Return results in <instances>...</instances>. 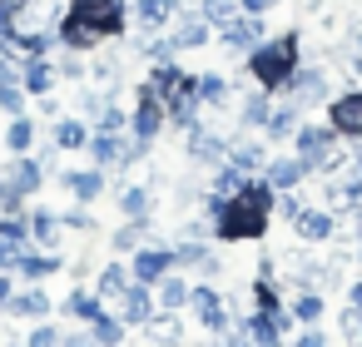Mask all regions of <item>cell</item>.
I'll return each instance as SVG.
<instances>
[{"label": "cell", "mask_w": 362, "mask_h": 347, "mask_svg": "<svg viewBox=\"0 0 362 347\" xmlns=\"http://www.w3.org/2000/svg\"><path fill=\"white\" fill-rule=\"evenodd\" d=\"M70 322H80V327H90V322H100L105 312H110V302L100 298V293H85V288H75L70 298H65V307H60Z\"/></svg>", "instance_id": "836d02e7"}, {"label": "cell", "mask_w": 362, "mask_h": 347, "mask_svg": "<svg viewBox=\"0 0 362 347\" xmlns=\"http://www.w3.org/2000/svg\"><path fill=\"white\" fill-rule=\"evenodd\" d=\"M0 238H6L16 253H25V248H30V223H25V213H0Z\"/></svg>", "instance_id": "ab89813d"}, {"label": "cell", "mask_w": 362, "mask_h": 347, "mask_svg": "<svg viewBox=\"0 0 362 347\" xmlns=\"http://www.w3.org/2000/svg\"><path fill=\"white\" fill-rule=\"evenodd\" d=\"M21 85H25V95H30V100H40V95H55V85H60V70H55V60H50V55H35V60H25V65H21Z\"/></svg>", "instance_id": "7402d4cb"}, {"label": "cell", "mask_w": 362, "mask_h": 347, "mask_svg": "<svg viewBox=\"0 0 362 347\" xmlns=\"http://www.w3.org/2000/svg\"><path fill=\"white\" fill-rule=\"evenodd\" d=\"M35 114H40V119H50V124H60V119H65V105H60L55 95H40V110H35Z\"/></svg>", "instance_id": "816d5d0a"}, {"label": "cell", "mask_w": 362, "mask_h": 347, "mask_svg": "<svg viewBox=\"0 0 362 347\" xmlns=\"http://www.w3.org/2000/svg\"><path fill=\"white\" fill-rule=\"evenodd\" d=\"M45 174H50V169H45V164H40L35 154H11L6 164H0V179H6L11 189H21L25 199L45 189Z\"/></svg>", "instance_id": "9c48e42d"}, {"label": "cell", "mask_w": 362, "mask_h": 347, "mask_svg": "<svg viewBox=\"0 0 362 347\" xmlns=\"http://www.w3.org/2000/svg\"><path fill=\"white\" fill-rule=\"evenodd\" d=\"M60 223H65L70 233H100V223H95L90 204H75V208H65V213H60Z\"/></svg>", "instance_id": "ee69618b"}, {"label": "cell", "mask_w": 362, "mask_h": 347, "mask_svg": "<svg viewBox=\"0 0 362 347\" xmlns=\"http://www.w3.org/2000/svg\"><path fill=\"white\" fill-rule=\"evenodd\" d=\"M337 327H342V342L347 347H362V307H342L337 312Z\"/></svg>", "instance_id": "f6af8a7d"}, {"label": "cell", "mask_w": 362, "mask_h": 347, "mask_svg": "<svg viewBox=\"0 0 362 347\" xmlns=\"http://www.w3.org/2000/svg\"><path fill=\"white\" fill-rule=\"evenodd\" d=\"M184 312H189V317H194V322H199V327H204L209 337H214V332H228V327H233V312H228L223 293H218V288H209V283H199V288L189 293V307H184Z\"/></svg>", "instance_id": "5b68a950"}, {"label": "cell", "mask_w": 362, "mask_h": 347, "mask_svg": "<svg viewBox=\"0 0 362 347\" xmlns=\"http://www.w3.org/2000/svg\"><path fill=\"white\" fill-rule=\"evenodd\" d=\"M189 293H194V283L184 278V273H164L159 283H154V298H159V312H184L189 307Z\"/></svg>", "instance_id": "d6a6232c"}, {"label": "cell", "mask_w": 362, "mask_h": 347, "mask_svg": "<svg viewBox=\"0 0 362 347\" xmlns=\"http://www.w3.org/2000/svg\"><path fill=\"white\" fill-rule=\"evenodd\" d=\"M293 233H298L308 248H327V243L337 238V213H327V208H303V218L293 223Z\"/></svg>", "instance_id": "ac0fdd59"}, {"label": "cell", "mask_w": 362, "mask_h": 347, "mask_svg": "<svg viewBox=\"0 0 362 347\" xmlns=\"http://www.w3.org/2000/svg\"><path fill=\"white\" fill-rule=\"evenodd\" d=\"M194 11H199V16H204V20L218 30V25H228V20L238 16V0H199Z\"/></svg>", "instance_id": "60d3db41"}, {"label": "cell", "mask_w": 362, "mask_h": 347, "mask_svg": "<svg viewBox=\"0 0 362 347\" xmlns=\"http://www.w3.org/2000/svg\"><path fill=\"white\" fill-rule=\"evenodd\" d=\"M303 208H308V204H303V194H298V189H288V194H278V199H273V218H283V223H298V218H303Z\"/></svg>", "instance_id": "7bdbcfd3"}, {"label": "cell", "mask_w": 362, "mask_h": 347, "mask_svg": "<svg viewBox=\"0 0 362 347\" xmlns=\"http://www.w3.org/2000/svg\"><path fill=\"white\" fill-rule=\"evenodd\" d=\"M35 144H40V119L35 114L6 119V154H35Z\"/></svg>", "instance_id": "4dcf8cb0"}, {"label": "cell", "mask_w": 362, "mask_h": 347, "mask_svg": "<svg viewBox=\"0 0 362 347\" xmlns=\"http://www.w3.org/2000/svg\"><path fill=\"white\" fill-rule=\"evenodd\" d=\"M25 105H30V95H25V85H6V90H0V114H6V119H16V114H25Z\"/></svg>", "instance_id": "bcb514c9"}, {"label": "cell", "mask_w": 362, "mask_h": 347, "mask_svg": "<svg viewBox=\"0 0 362 347\" xmlns=\"http://www.w3.org/2000/svg\"><path fill=\"white\" fill-rule=\"evenodd\" d=\"M154 312H159V298H154V288H144V283H129L124 298L115 302V317H119L124 327H144Z\"/></svg>", "instance_id": "7c38bea8"}, {"label": "cell", "mask_w": 362, "mask_h": 347, "mask_svg": "<svg viewBox=\"0 0 362 347\" xmlns=\"http://www.w3.org/2000/svg\"><path fill=\"white\" fill-rule=\"evenodd\" d=\"M60 268H65V253H35V248H25L11 273H16L21 283H45V278H55Z\"/></svg>", "instance_id": "d4e9b609"}, {"label": "cell", "mask_w": 362, "mask_h": 347, "mask_svg": "<svg viewBox=\"0 0 362 347\" xmlns=\"http://www.w3.org/2000/svg\"><path fill=\"white\" fill-rule=\"evenodd\" d=\"M115 208H119V218H149L154 213V189L149 184H119Z\"/></svg>", "instance_id": "1f68e13d"}, {"label": "cell", "mask_w": 362, "mask_h": 347, "mask_svg": "<svg viewBox=\"0 0 362 347\" xmlns=\"http://www.w3.org/2000/svg\"><path fill=\"white\" fill-rule=\"evenodd\" d=\"M60 45H65V50H80V55H95V50L110 45V35H105L100 25L80 20V16H65V20H60Z\"/></svg>", "instance_id": "5bb4252c"}, {"label": "cell", "mask_w": 362, "mask_h": 347, "mask_svg": "<svg viewBox=\"0 0 362 347\" xmlns=\"http://www.w3.org/2000/svg\"><path fill=\"white\" fill-rule=\"evenodd\" d=\"M283 0H238V11L243 16H268V11H278Z\"/></svg>", "instance_id": "11a10c76"}, {"label": "cell", "mask_w": 362, "mask_h": 347, "mask_svg": "<svg viewBox=\"0 0 362 347\" xmlns=\"http://www.w3.org/2000/svg\"><path fill=\"white\" fill-rule=\"evenodd\" d=\"M184 154H189L194 169H209V174H214V169L228 164V134L194 124V129H184Z\"/></svg>", "instance_id": "277c9868"}, {"label": "cell", "mask_w": 362, "mask_h": 347, "mask_svg": "<svg viewBox=\"0 0 362 347\" xmlns=\"http://www.w3.org/2000/svg\"><path fill=\"white\" fill-rule=\"evenodd\" d=\"M0 213H30V208H25V194L11 189L6 179H0Z\"/></svg>", "instance_id": "681fc988"}, {"label": "cell", "mask_w": 362, "mask_h": 347, "mask_svg": "<svg viewBox=\"0 0 362 347\" xmlns=\"http://www.w3.org/2000/svg\"><path fill=\"white\" fill-rule=\"evenodd\" d=\"M60 342H65V332H60L50 317H45V322H35V327H30V337H25V347H60Z\"/></svg>", "instance_id": "7dc6e473"}, {"label": "cell", "mask_w": 362, "mask_h": 347, "mask_svg": "<svg viewBox=\"0 0 362 347\" xmlns=\"http://www.w3.org/2000/svg\"><path fill=\"white\" fill-rule=\"evenodd\" d=\"M293 347H327V332H322V327H303V332L293 337Z\"/></svg>", "instance_id": "db71d44e"}, {"label": "cell", "mask_w": 362, "mask_h": 347, "mask_svg": "<svg viewBox=\"0 0 362 347\" xmlns=\"http://www.w3.org/2000/svg\"><path fill=\"white\" fill-rule=\"evenodd\" d=\"M218 40H223V50L228 55H253L263 40H268V30H263V16H233L228 25H218Z\"/></svg>", "instance_id": "8992f818"}, {"label": "cell", "mask_w": 362, "mask_h": 347, "mask_svg": "<svg viewBox=\"0 0 362 347\" xmlns=\"http://www.w3.org/2000/svg\"><path fill=\"white\" fill-rule=\"evenodd\" d=\"M50 312H55V302H50V293H45L40 283L16 288V298H11V307H6V317H21V322H45Z\"/></svg>", "instance_id": "e0dca14e"}, {"label": "cell", "mask_w": 362, "mask_h": 347, "mask_svg": "<svg viewBox=\"0 0 362 347\" xmlns=\"http://www.w3.org/2000/svg\"><path fill=\"white\" fill-rule=\"evenodd\" d=\"M11 298H16V283H11V273H0V312L11 307Z\"/></svg>", "instance_id": "6f0895ef"}, {"label": "cell", "mask_w": 362, "mask_h": 347, "mask_svg": "<svg viewBox=\"0 0 362 347\" xmlns=\"http://www.w3.org/2000/svg\"><path fill=\"white\" fill-rule=\"evenodd\" d=\"M60 347H100V342H95V332H90V327H70Z\"/></svg>", "instance_id": "f5cc1de1"}, {"label": "cell", "mask_w": 362, "mask_h": 347, "mask_svg": "<svg viewBox=\"0 0 362 347\" xmlns=\"http://www.w3.org/2000/svg\"><path fill=\"white\" fill-rule=\"evenodd\" d=\"M85 149H90L95 169H129V164H124V149H129V129H124V134H105V129H95Z\"/></svg>", "instance_id": "d6986e66"}, {"label": "cell", "mask_w": 362, "mask_h": 347, "mask_svg": "<svg viewBox=\"0 0 362 347\" xmlns=\"http://www.w3.org/2000/svg\"><path fill=\"white\" fill-rule=\"evenodd\" d=\"M179 11H184V0H139V6H134V20H139L144 35H159V30H169V25L179 20Z\"/></svg>", "instance_id": "ffe728a7"}, {"label": "cell", "mask_w": 362, "mask_h": 347, "mask_svg": "<svg viewBox=\"0 0 362 347\" xmlns=\"http://www.w3.org/2000/svg\"><path fill=\"white\" fill-rule=\"evenodd\" d=\"M169 35H174V45H179V50L189 55V50H204V45L214 40V25H209V20H204L199 11H184V16H179V20L169 25Z\"/></svg>", "instance_id": "44dd1931"}, {"label": "cell", "mask_w": 362, "mask_h": 347, "mask_svg": "<svg viewBox=\"0 0 362 347\" xmlns=\"http://www.w3.org/2000/svg\"><path fill=\"white\" fill-rule=\"evenodd\" d=\"M70 16L100 25V30L115 40V35L124 30V0H70Z\"/></svg>", "instance_id": "8fae6325"}, {"label": "cell", "mask_w": 362, "mask_h": 347, "mask_svg": "<svg viewBox=\"0 0 362 347\" xmlns=\"http://www.w3.org/2000/svg\"><path fill=\"white\" fill-rule=\"evenodd\" d=\"M144 337L154 347H184L189 342V322H184V312H154L144 322Z\"/></svg>", "instance_id": "484cf974"}, {"label": "cell", "mask_w": 362, "mask_h": 347, "mask_svg": "<svg viewBox=\"0 0 362 347\" xmlns=\"http://www.w3.org/2000/svg\"><path fill=\"white\" fill-rule=\"evenodd\" d=\"M169 248H174V268H189V273H199L214 258V243L209 238H174Z\"/></svg>", "instance_id": "e575fe53"}, {"label": "cell", "mask_w": 362, "mask_h": 347, "mask_svg": "<svg viewBox=\"0 0 362 347\" xmlns=\"http://www.w3.org/2000/svg\"><path fill=\"white\" fill-rule=\"evenodd\" d=\"M169 268H174V248H169V243H159V238H154V243H144V248L129 258V273H134V283H144V288H154Z\"/></svg>", "instance_id": "30bf717a"}, {"label": "cell", "mask_w": 362, "mask_h": 347, "mask_svg": "<svg viewBox=\"0 0 362 347\" xmlns=\"http://www.w3.org/2000/svg\"><path fill=\"white\" fill-rule=\"evenodd\" d=\"M228 164L243 169V174H263L268 144H263V139H248V134H228Z\"/></svg>", "instance_id": "4316f807"}, {"label": "cell", "mask_w": 362, "mask_h": 347, "mask_svg": "<svg viewBox=\"0 0 362 347\" xmlns=\"http://www.w3.org/2000/svg\"><path fill=\"white\" fill-rule=\"evenodd\" d=\"M25 223H30V248H35V253H60V243H65V223H60V213H50V208H30Z\"/></svg>", "instance_id": "2e32d148"}, {"label": "cell", "mask_w": 362, "mask_h": 347, "mask_svg": "<svg viewBox=\"0 0 362 347\" xmlns=\"http://www.w3.org/2000/svg\"><path fill=\"white\" fill-rule=\"evenodd\" d=\"M6 347H25V342H6Z\"/></svg>", "instance_id": "94428289"}, {"label": "cell", "mask_w": 362, "mask_h": 347, "mask_svg": "<svg viewBox=\"0 0 362 347\" xmlns=\"http://www.w3.org/2000/svg\"><path fill=\"white\" fill-rule=\"evenodd\" d=\"M16 258H21V253H16L6 238H0V273H11V268H16Z\"/></svg>", "instance_id": "680465c9"}, {"label": "cell", "mask_w": 362, "mask_h": 347, "mask_svg": "<svg viewBox=\"0 0 362 347\" xmlns=\"http://www.w3.org/2000/svg\"><path fill=\"white\" fill-rule=\"evenodd\" d=\"M288 312H293V322H298V327H322L327 298H322L317 288H308V293H298V298H293V307H288Z\"/></svg>", "instance_id": "8d00e7d4"}, {"label": "cell", "mask_w": 362, "mask_h": 347, "mask_svg": "<svg viewBox=\"0 0 362 347\" xmlns=\"http://www.w3.org/2000/svg\"><path fill=\"white\" fill-rule=\"evenodd\" d=\"M327 124L337 129V139H352V144L362 139V85L327 100Z\"/></svg>", "instance_id": "52a82bcc"}, {"label": "cell", "mask_w": 362, "mask_h": 347, "mask_svg": "<svg viewBox=\"0 0 362 347\" xmlns=\"http://www.w3.org/2000/svg\"><path fill=\"white\" fill-rule=\"evenodd\" d=\"M283 95H288L293 105H303V110H317V105L332 100V75L322 70V60H317V65H298L293 80L283 85Z\"/></svg>", "instance_id": "3957f363"}, {"label": "cell", "mask_w": 362, "mask_h": 347, "mask_svg": "<svg viewBox=\"0 0 362 347\" xmlns=\"http://www.w3.org/2000/svg\"><path fill=\"white\" fill-rule=\"evenodd\" d=\"M164 124H169V114H164V105L139 85V95H134V110H129V134L134 139H144V144H154L159 134H164Z\"/></svg>", "instance_id": "ba28073f"}, {"label": "cell", "mask_w": 362, "mask_h": 347, "mask_svg": "<svg viewBox=\"0 0 362 347\" xmlns=\"http://www.w3.org/2000/svg\"><path fill=\"white\" fill-rule=\"evenodd\" d=\"M263 179H268L278 194H288V189H298L303 179H313V174L303 169V159H298V154H268V164H263Z\"/></svg>", "instance_id": "603a6c76"}, {"label": "cell", "mask_w": 362, "mask_h": 347, "mask_svg": "<svg viewBox=\"0 0 362 347\" xmlns=\"http://www.w3.org/2000/svg\"><path fill=\"white\" fill-rule=\"evenodd\" d=\"M347 307H362V278L347 283Z\"/></svg>", "instance_id": "91938a15"}, {"label": "cell", "mask_w": 362, "mask_h": 347, "mask_svg": "<svg viewBox=\"0 0 362 347\" xmlns=\"http://www.w3.org/2000/svg\"><path fill=\"white\" fill-rule=\"evenodd\" d=\"M95 129H105V134H124V129H129V110L110 105V110L100 114V124H95Z\"/></svg>", "instance_id": "c3c4849f"}, {"label": "cell", "mask_w": 362, "mask_h": 347, "mask_svg": "<svg viewBox=\"0 0 362 347\" xmlns=\"http://www.w3.org/2000/svg\"><path fill=\"white\" fill-rule=\"evenodd\" d=\"M65 50V45H60ZM55 70H60V80H70V85H90V55H80V50H65L60 60H55Z\"/></svg>", "instance_id": "f35d334b"}, {"label": "cell", "mask_w": 362, "mask_h": 347, "mask_svg": "<svg viewBox=\"0 0 362 347\" xmlns=\"http://www.w3.org/2000/svg\"><path fill=\"white\" fill-rule=\"evenodd\" d=\"M90 332H95L100 347H124V322H119L115 312H105L100 322H90Z\"/></svg>", "instance_id": "b9f144b4"}, {"label": "cell", "mask_w": 362, "mask_h": 347, "mask_svg": "<svg viewBox=\"0 0 362 347\" xmlns=\"http://www.w3.org/2000/svg\"><path fill=\"white\" fill-rule=\"evenodd\" d=\"M347 60H362V25L347 30Z\"/></svg>", "instance_id": "9f6ffc18"}, {"label": "cell", "mask_w": 362, "mask_h": 347, "mask_svg": "<svg viewBox=\"0 0 362 347\" xmlns=\"http://www.w3.org/2000/svg\"><path fill=\"white\" fill-rule=\"evenodd\" d=\"M144 243H154L149 218H119V228L110 233V253H115V258H134Z\"/></svg>", "instance_id": "cb8c5ba5"}, {"label": "cell", "mask_w": 362, "mask_h": 347, "mask_svg": "<svg viewBox=\"0 0 362 347\" xmlns=\"http://www.w3.org/2000/svg\"><path fill=\"white\" fill-rule=\"evenodd\" d=\"M303 105H293L288 95H273V110H268V124H263V139L268 144H283V139H293L298 134V124H303Z\"/></svg>", "instance_id": "4fadbf2b"}, {"label": "cell", "mask_w": 362, "mask_h": 347, "mask_svg": "<svg viewBox=\"0 0 362 347\" xmlns=\"http://www.w3.org/2000/svg\"><path fill=\"white\" fill-rule=\"evenodd\" d=\"M134 283V273H129V263H119V258H110V263H100V273H95V293L115 307L119 298H124V288Z\"/></svg>", "instance_id": "f546056e"}, {"label": "cell", "mask_w": 362, "mask_h": 347, "mask_svg": "<svg viewBox=\"0 0 362 347\" xmlns=\"http://www.w3.org/2000/svg\"><path fill=\"white\" fill-rule=\"evenodd\" d=\"M273 199H278V189H273L263 174H253L248 189H243L238 199H228V204L204 199V213H209L214 238H218V243H258V238L273 228Z\"/></svg>", "instance_id": "6da1fadb"}, {"label": "cell", "mask_w": 362, "mask_h": 347, "mask_svg": "<svg viewBox=\"0 0 362 347\" xmlns=\"http://www.w3.org/2000/svg\"><path fill=\"white\" fill-rule=\"evenodd\" d=\"M90 134H95V129H90L80 114H65V119L55 124V149H65V154H80V149L90 144Z\"/></svg>", "instance_id": "d590c367"}, {"label": "cell", "mask_w": 362, "mask_h": 347, "mask_svg": "<svg viewBox=\"0 0 362 347\" xmlns=\"http://www.w3.org/2000/svg\"><path fill=\"white\" fill-rule=\"evenodd\" d=\"M278 347H288V342H278Z\"/></svg>", "instance_id": "6125c7cd"}, {"label": "cell", "mask_w": 362, "mask_h": 347, "mask_svg": "<svg viewBox=\"0 0 362 347\" xmlns=\"http://www.w3.org/2000/svg\"><path fill=\"white\" fill-rule=\"evenodd\" d=\"M278 307H283L278 278H273V273H258V278H253V312H278Z\"/></svg>", "instance_id": "74e56055"}, {"label": "cell", "mask_w": 362, "mask_h": 347, "mask_svg": "<svg viewBox=\"0 0 362 347\" xmlns=\"http://www.w3.org/2000/svg\"><path fill=\"white\" fill-rule=\"evenodd\" d=\"M194 90H199V105H204V110H233V85L223 80V70L194 75Z\"/></svg>", "instance_id": "83f0119b"}, {"label": "cell", "mask_w": 362, "mask_h": 347, "mask_svg": "<svg viewBox=\"0 0 362 347\" xmlns=\"http://www.w3.org/2000/svg\"><path fill=\"white\" fill-rule=\"evenodd\" d=\"M268 110H273V95L268 90H243L238 100H233V124H238V134H248V129H263L268 124Z\"/></svg>", "instance_id": "9a60e30c"}, {"label": "cell", "mask_w": 362, "mask_h": 347, "mask_svg": "<svg viewBox=\"0 0 362 347\" xmlns=\"http://www.w3.org/2000/svg\"><path fill=\"white\" fill-rule=\"evenodd\" d=\"M303 65V35L288 30V35H268L253 55H243V75L268 90V95H283V85L293 80V70Z\"/></svg>", "instance_id": "7a4b0ae2"}, {"label": "cell", "mask_w": 362, "mask_h": 347, "mask_svg": "<svg viewBox=\"0 0 362 347\" xmlns=\"http://www.w3.org/2000/svg\"><path fill=\"white\" fill-rule=\"evenodd\" d=\"M21 65H25V60L0 55V90H6V85H21Z\"/></svg>", "instance_id": "f907efd6"}, {"label": "cell", "mask_w": 362, "mask_h": 347, "mask_svg": "<svg viewBox=\"0 0 362 347\" xmlns=\"http://www.w3.org/2000/svg\"><path fill=\"white\" fill-rule=\"evenodd\" d=\"M60 184H65V194L75 199V204H95L100 194H105V169H70V174H60Z\"/></svg>", "instance_id": "f1b7e54d"}]
</instances>
